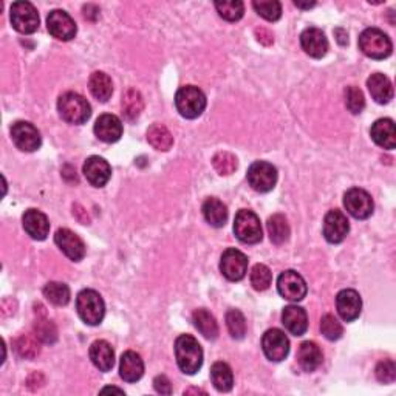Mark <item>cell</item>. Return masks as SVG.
Returning a JSON list of instances; mask_svg holds the SVG:
<instances>
[{"label": "cell", "mask_w": 396, "mask_h": 396, "mask_svg": "<svg viewBox=\"0 0 396 396\" xmlns=\"http://www.w3.org/2000/svg\"><path fill=\"white\" fill-rule=\"evenodd\" d=\"M334 33H336V36H339V38H337V42H339L341 45H346V43H348V36H347L346 31L341 30V28H337Z\"/></svg>", "instance_id": "cell-48"}, {"label": "cell", "mask_w": 396, "mask_h": 396, "mask_svg": "<svg viewBox=\"0 0 396 396\" xmlns=\"http://www.w3.org/2000/svg\"><path fill=\"white\" fill-rule=\"evenodd\" d=\"M295 5L297 6V8L310 10V8H313L314 5H316V2H299V0H295Z\"/></svg>", "instance_id": "cell-49"}, {"label": "cell", "mask_w": 396, "mask_h": 396, "mask_svg": "<svg viewBox=\"0 0 396 396\" xmlns=\"http://www.w3.org/2000/svg\"><path fill=\"white\" fill-rule=\"evenodd\" d=\"M57 110L64 121L69 124H84L89 121L92 116V107L84 97H80L79 93L75 92H67L57 101Z\"/></svg>", "instance_id": "cell-2"}, {"label": "cell", "mask_w": 396, "mask_h": 396, "mask_svg": "<svg viewBox=\"0 0 396 396\" xmlns=\"http://www.w3.org/2000/svg\"><path fill=\"white\" fill-rule=\"evenodd\" d=\"M255 38H257V41L262 43V45H265V47L273 45V42H274L273 33H271L269 30H267V28H263V27L255 28Z\"/></svg>", "instance_id": "cell-46"}, {"label": "cell", "mask_w": 396, "mask_h": 396, "mask_svg": "<svg viewBox=\"0 0 396 396\" xmlns=\"http://www.w3.org/2000/svg\"><path fill=\"white\" fill-rule=\"evenodd\" d=\"M277 290L278 295L283 299L291 300V302H299L306 296V283L304 277L292 269L283 271L277 278Z\"/></svg>", "instance_id": "cell-11"}, {"label": "cell", "mask_w": 396, "mask_h": 396, "mask_svg": "<svg viewBox=\"0 0 396 396\" xmlns=\"http://www.w3.org/2000/svg\"><path fill=\"white\" fill-rule=\"evenodd\" d=\"M11 138L16 148L22 152H34L41 148L42 138L39 130L31 122L17 121L11 126Z\"/></svg>", "instance_id": "cell-12"}, {"label": "cell", "mask_w": 396, "mask_h": 396, "mask_svg": "<svg viewBox=\"0 0 396 396\" xmlns=\"http://www.w3.org/2000/svg\"><path fill=\"white\" fill-rule=\"evenodd\" d=\"M94 135L104 143H116L122 136V122L115 115H101L94 122Z\"/></svg>", "instance_id": "cell-21"}, {"label": "cell", "mask_w": 396, "mask_h": 396, "mask_svg": "<svg viewBox=\"0 0 396 396\" xmlns=\"http://www.w3.org/2000/svg\"><path fill=\"white\" fill-rule=\"evenodd\" d=\"M300 45H302L304 51L314 57V59H320L324 57L328 51V41L325 34L319 28H306L300 34Z\"/></svg>", "instance_id": "cell-18"}, {"label": "cell", "mask_w": 396, "mask_h": 396, "mask_svg": "<svg viewBox=\"0 0 396 396\" xmlns=\"http://www.w3.org/2000/svg\"><path fill=\"white\" fill-rule=\"evenodd\" d=\"M211 379L218 392H229L234 386L232 370L226 362H215L212 365Z\"/></svg>", "instance_id": "cell-31"}, {"label": "cell", "mask_w": 396, "mask_h": 396, "mask_svg": "<svg viewBox=\"0 0 396 396\" xmlns=\"http://www.w3.org/2000/svg\"><path fill=\"white\" fill-rule=\"evenodd\" d=\"M148 141L150 143L153 149L167 152L172 148L174 136L163 124H152L148 130Z\"/></svg>", "instance_id": "cell-30"}, {"label": "cell", "mask_w": 396, "mask_h": 396, "mask_svg": "<svg viewBox=\"0 0 396 396\" xmlns=\"http://www.w3.org/2000/svg\"><path fill=\"white\" fill-rule=\"evenodd\" d=\"M271 282H273V274L267 265L257 263L251 271V285L254 290L257 291H265L269 288Z\"/></svg>", "instance_id": "cell-42"}, {"label": "cell", "mask_w": 396, "mask_h": 396, "mask_svg": "<svg viewBox=\"0 0 396 396\" xmlns=\"http://www.w3.org/2000/svg\"><path fill=\"white\" fill-rule=\"evenodd\" d=\"M89 89L98 101L107 102L113 93L112 79L104 71H94L89 79Z\"/></svg>", "instance_id": "cell-29"}, {"label": "cell", "mask_w": 396, "mask_h": 396, "mask_svg": "<svg viewBox=\"0 0 396 396\" xmlns=\"http://www.w3.org/2000/svg\"><path fill=\"white\" fill-rule=\"evenodd\" d=\"M376 378L379 383L392 384L396 379V365L392 359H384L376 367Z\"/></svg>", "instance_id": "cell-45"}, {"label": "cell", "mask_w": 396, "mask_h": 396, "mask_svg": "<svg viewBox=\"0 0 396 396\" xmlns=\"http://www.w3.org/2000/svg\"><path fill=\"white\" fill-rule=\"evenodd\" d=\"M248 181L257 192H269L277 183V169L267 161H255L248 169Z\"/></svg>", "instance_id": "cell-7"}, {"label": "cell", "mask_w": 396, "mask_h": 396, "mask_svg": "<svg viewBox=\"0 0 396 396\" xmlns=\"http://www.w3.org/2000/svg\"><path fill=\"white\" fill-rule=\"evenodd\" d=\"M226 325L234 339H243L246 334V319L241 311L229 310L226 313Z\"/></svg>", "instance_id": "cell-40"}, {"label": "cell", "mask_w": 396, "mask_h": 396, "mask_svg": "<svg viewBox=\"0 0 396 396\" xmlns=\"http://www.w3.org/2000/svg\"><path fill=\"white\" fill-rule=\"evenodd\" d=\"M336 308L342 320L353 322L362 311V300L355 290H342L336 296Z\"/></svg>", "instance_id": "cell-16"}, {"label": "cell", "mask_w": 396, "mask_h": 396, "mask_svg": "<svg viewBox=\"0 0 396 396\" xmlns=\"http://www.w3.org/2000/svg\"><path fill=\"white\" fill-rule=\"evenodd\" d=\"M194 325L197 327L198 332H200L206 339H215L218 336V325L215 318L212 314L204 310V308H200L194 313Z\"/></svg>", "instance_id": "cell-33"}, {"label": "cell", "mask_w": 396, "mask_h": 396, "mask_svg": "<svg viewBox=\"0 0 396 396\" xmlns=\"http://www.w3.org/2000/svg\"><path fill=\"white\" fill-rule=\"evenodd\" d=\"M90 359L101 372H110L115 365V351L107 341H94L90 347Z\"/></svg>", "instance_id": "cell-25"}, {"label": "cell", "mask_w": 396, "mask_h": 396, "mask_svg": "<svg viewBox=\"0 0 396 396\" xmlns=\"http://www.w3.org/2000/svg\"><path fill=\"white\" fill-rule=\"evenodd\" d=\"M175 356L180 370L186 375H195L203 365V350L194 336L181 334L175 341Z\"/></svg>", "instance_id": "cell-1"}, {"label": "cell", "mask_w": 396, "mask_h": 396, "mask_svg": "<svg viewBox=\"0 0 396 396\" xmlns=\"http://www.w3.org/2000/svg\"><path fill=\"white\" fill-rule=\"evenodd\" d=\"M203 215L206 222L214 228H223L228 222V208L218 198H208L203 204Z\"/></svg>", "instance_id": "cell-28"}, {"label": "cell", "mask_w": 396, "mask_h": 396, "mask_svg": "<svg viewBox=\"0 0 396 396\" xmlns=\"http://www.w3.org/2000/svg\"><path fill=\"white\" fill-rule=\"evenodd\" d=\"M190 393H201V395H206V392L200 390V388H189V390L185 392V395H190Z\"/></svg>", "instance_id": "cell-51"}, {"label": "cell", "mask_w": 396, "mask_h": 396, "mask_svg": "<svg viewBox=\"0 0 396 396\" xmlns=\"http://www.w3.org/2000/svg\"><path fill=\"white\" fill-rule=\"evenodd\" d=\"M34 334L43 344H55L57 341V328L53 322L45 318H38L34 322Z\"/></svg>", "instance_id": "cell-39"}, {"label": "cell", "mask_w": 396, "mask_h": 396, "mask_svg": "<svg viewBox=\"0 0 396 396\" xmlns=\"http://www.w3.org/2000/svg\"><path fill=\"white\" fill-rule=\"evenodd\" d=\"M267 228H268L269 239L274 245H282L290 237L288 220L285 218L282 214H276L273 217H269L267 222Z\"/></svg>", "instance_id": "cell-32"}, {"label": "cell", "mask_w": 396, "mask_h": 396, "mask_svg": "<svg viewBox=\"0 0 396 396\" xmlns=\"http://www.w3.org/2000/svg\"><path fill=\"white\" fill-rule=\"evenodd\" d=\"M253 6L259 16L269 22H276L282 16V5L277 0H255Z\"/></svg>", "instance_id": "cell-37"}, {"label": "cell", "mask_w": 396, "mask_h": 396, "mask_svg": "<svg viewBox=\"0 0 396 396\" xmlns=\"http://www.w3.org/2000/svg\"><path fill=\"white\" fill-rule=\"evenodd\" d=\"M234 234L236 237L246 245H255L262 240V225L260 218L253 211L241 209L237 212L234 220Z\"/></svg>", "instance_id": "cell-6"}, {"label": "cell", "mask_w": 396, "mask_h": 396, "mask_svg": "<svg viewBox=\"0 0 396 396\" xmlns=\"http://www.w3.org/2000/svg\"><path fill=\"white\" fill-rule=\"evenodd\" d=\"M346 106L353 115L361 113L365 107V98L361 89H358L355 85L347 87L346 90Z\"/></svg>", "instance_id": "cell-44"}, {"label": "cell", "mask_w": 396, "mask_h": 396, "mask_svg": "<svg viewBox=\"0 0 396 396\" xmlns=\"http://www.w3.org/2000/svg\"><path fill=\"white\" fill-rule=\"evenodd\" d=\"M297 361L305 372H314L324 361V355L316 342H302L297 351Z\"/></svg>", "instance_id": "cell-27"}, {"label": "cell", "mask_w": 396, "mask_h": 396, "mask_svg": "<svg viewBox=\"0 0 396 396\" xmlns=\"http://www.w3.org/2000/svg\"><path fill=\"white\" fill-rule=\"evenodd\" d=\"M106 392H116V393H124V390H121V388H116V387H106V388H102V393H106Z\"/></svg>", "instance_id": "cell-50"}, {"label": "cell", "mask_w": 396, "mask_h": 396, "mask_svg": "<svg viewBox=\"0 0 396 396\" xmlns=\"http://www.w3.org/2000/svg\"><path fill=\"white\" fill-rule=\"evenodd\" d=\"M367 87H369L370 94L378 104H387L393 98V85L383 73H375L367 80Z\"/></svg>", "instance_id": "cell-26"}, {"label": "cell", "mask_w": 396, "mask_h": 396, "mask_svg": "<svg viewBox=\"0 0 396 396\" xmlns=\"http://www.w3.org/2000/svg\"><path fill=\"white\" fill-rule=\"evenodd\" d=\"M359 50L372 59H386L392 55V41L379 28H367L359 36Z\"/></svg>", "instance_id": "cell-5"}, {"label": "cell", "mask_w": 396, "mask_h": 396, "mask_svg": "<svg viewBox=\"0 0 396 396\" xmlns=\"http://www.w3.org/2000/svg\"><path fill=\"white\" fill-rule=\"evenodd\" d=\"M344 206H346L350 215H353L358 220H365L373 214L372 195L359 188L347 190V194L344 195Z\"/></svg>", "instance_id": "cell-13"}, {"label": "cell", "mask_w": 396, "mask_h": 396, "mask_svg": "<svg viewBox=\"0 0 396 396\" xmlns=\"http://www.w3.org/2000/svg\"><path fill=\"white\" fill-rule=\"evenodd\" d=\"M262 348L269 361L281 362L290 353V341L282 330L271 328L262 337Z\"/></svg>", "instance_id": "cell-9"}, {"label": "cell", "mask_w": 396, "mask_h": 396, "mask_svg": "<svg viewBox=\"0 0 396 396\" xmlns=\"http://www.w3.org/2000/svg\"><path fill=\"white\" fill-rule=\"evenodd\" d=\"M282 324L291 334L302 336L308 330V316L304 308L297 305H288L283 308Z\"/></svg>", "instance_id": "cell-22"}, {"label": "cell", "mask_w": 396, "mask_h": 396, "mask_svg": "<svg viewBox=\"0 0 396 396\" xmlns=\"http://www.w3.org/2000/svg\"><path fill=\"white\" fill-rule=\"evenodd\" d=\"M47 27L50 34L57 41H71L76 36V24L69 13L62 10H53L47 17Z\"/></svg>", "instance_id": "cell-14"}, {"label": "cell", "mask_w": 396, "mask_h": 396, "mask_svg": "<svg viewBox=\"0 0 396 396\" xmlns=\"http://www.w3.org/2000/svg\"><path fill=\"white\" fill-rule=\"evenodd\" d=\"M121 107H122V115L126 116L129 121L136 120L144 108V101L141 93L135 89H129L126 93H124Z\"/></svg>", "instance_id": "cell-34"}, {"label": "cell", "mask_w": 396, "mask_h": 396, "mask_svg": "<svg viewBox=\"0 0 396 396\" xmlns=\"http://www.w3.org/2000/svg\"><path fill=\"white\" fill-rule=\"evenodd\" d=\"M153 386H155V390L161 395H171L172 393V386L171 381H169L166 376H157L155 381H153Z\"/></svg>", "instance_id": "cell-47"}, {"label": "cell", "mask_w": 396, "mask_h": 396, "mask_svg": "<svg viewBox=\"0 0 396 396\" xmlns=\"http://www.w3.org/2000/svg\"><path fill=\"white\" fill-rule=\"evenodd\" d=\"M11 24L22 34H33L39 28L38 10L30 2H16L11 5Z\"/></svg>", "instance_id": "cell-8"}, {"label": "cell", "mask_w": 396, "mask_h": 396, "mask_svg": "<svg viewBox=\"0 0 396 396\" xmlns=\"http://www.w3.org/2000/svg\"><path fill=\"white\" fill-rule=\"evenodd\" d=\"M220 271L231 282H239L248 273V257L236 248L226 249L220 260Z\"/></svg>", "instance_id": "cell-10"}, {"label": "cell", "mask_w": 396, "mask_h": 396, "mask_svg": "<svg viewBox=\"0 0 396 396\" xmlns=\"http://www.w3.org/2000/svg\"><path fill=\"white\" fill-rule=\"evenodd\" d=\"M24 229L34 240H45L50 232V222L47 215L38 209H28L22 217Z\"/></svg>", "instance_id": "cell-20"}, {"label": "cell", "mask_w": 396, "mask_h": 396, "mask_svg": "<svg viewBox=\"0 0 396 396\" xmlns=\"http://www.w3.org/2000/svg\"><path fill=\"white\" fill-rule=\"evenodd\" d=\"M217 13L220 17L228 22H237L243 17L245 5L240 0H232V2H215Z\"/></svg>", "instance_id": "cell-38"}, {"label": "cell", "mask_w": 396, "mask_h": 396, "mask_svg": "<svg viewBox=\"0 0 396 396\" xmlns=\"http://www.w3.org/2000/svg\"><path fill=\"white\" fill-rule=\"evenodd\" d=\"M320 332L328 341H337L342 337L344 328L341 325V322L337 320L333 314H325L320 320Z\"/></svg>", "instance_id": "cell-43"}, {"label": "cell", "mask_w": 396, "mask_h": 396, "mask_svg": "<svg viewBox=\"0 0 396 396\" xmlns=\"http://www.w3.org/2000/svg\"><path fill=\"white\" fill-rule=\"evenodd\" d=\"M84 175L92 186L102 188L112 177V167L104 158L90 157L84 163Z\"/></svg>", "instance_id": "cell-19"}, {"label": "cell", "mask_w": 396, "mask_h": 396, "mask_svg": "<svg viewBox=\"0 0 396 396\" xmlns=\"http://www.w3.org/2000/svg\"><path fill=\"white\" fill-rule=\"evenodd\" d=\"M76 310L79 318L87 325H99L106 314V305L99 292L83 290L76 297Z\"/></svg>", "instance_id": "cell-4"}, {"label": "cell", "mask_w": 396, "mask_h": 396, "mask_svg": "<svg viewBox=\"0 0 396 396\" xmlns=\"http://www.w3.org/2000/svg\"><path fill=\"white\" fill-rule=\"evenodd\" d=\"M120 375L126 383H136L144 375V362L135 351H126L121 356Z\"/></svg>", "instance_id": "cell-23"}, {"label": "cell", "mask_w": 396, "mask_h": 396, "mask_svg": "<svg viewBox=\"0 0 396 396\" xmlns=\"http://www.w3.org/2000/svg\"><path fill=\"white\" fill-rule=\"evenodd\" d=\"M43 296L56 306H64L70 302V288L61 282H50L43 288Z\"/></svg>", "instance_id": "cell-36"}, {"label": "cell", "mask_w": 396, "mask_h": 396, "mask_svg": "<svg viewBox=\"0 0 396 396\" xmlns=\"http://www.w3.org/2000/svg\"><path fill=\"white\" fill-rule=\"evenodd\" d=\"M372 139L381 148L387 150H392L396 148V130H395V122L388 118L378 120L372 126L370 130Z\"/></svg>", "instance_id": "cell-24"}, {"label": "cell", "mask_w": 396, "mask_h": 396, "mask_svg": "<svg viewBox=\"0 0 396 396\" xmlns=\"http://www.w3.org/2000/svg\"><path fill=\"white\" fill-rule=\"evenodd\" d=\"M212 166L220 175H231L237 171V158L229 152H218L212 158Z\"/></svg>", "instance_id": "cell-41"}, {"label": "cell", "mask_w": 396, "mask_h": 396, "mask_svg": "<svg viewBox=\"0 0 396 396\" xmlns=\"http://www.w3.org/2000/svg\"><path fill=\"white\" fill-rule=\"evenodd\" d=\"M206 97L195 85H185L175 94V107L183 118L195 120L206 108Z\"/></svg>", "instance_id": "cell-3"}, {"label": "cell", "mask_w": 396, "mask_h": 396, "mask_svg": "<svg viewBox=\"0 0 396 396\" xmlns=\"http://www.w3.org/2000/svg\"><path fill=\"white\" fill-rule=\"evenodd\" d=\"M41 341L31 334H22L14 341V350L24 359H34L41 353Z\"/></svg>", "instance_id": "cell-35"}, {"label": "cell", "mask_w": 396, "mask_h": 396, "mask_svg": "<svg viewBox=\"0 0 396 396\" xmlns=\"http://www.w3.org/2000/svg\"><path fill=\"white\" fill-rule=\"evenodd\" d=\"M350 231L348 220L339 209L330 211L324 220V237L330 243H341Z\"/></svg>", "instance_id": "cell-15"}, {"label": "cell", "mask_w": 396, "mask_h": 396, "mask_svg": "<svg viewBox=\"0 0 396 396\" xmlns=\"http://www.w3.org/2000/svg\"><path fill=\"white\" fill-rule=\"evenodd\" d=\"M55 241H56V245L59 246L61 251L67 255L70 260L79 262L84 259L85 245H84V241L79 239V236H76L73 231L67 228L59 229L56 232Z\"/></svg>", "instance_id": "cell-17"}]
</instances>
